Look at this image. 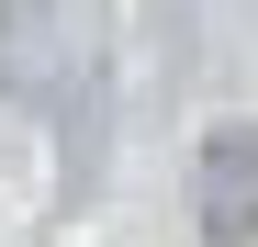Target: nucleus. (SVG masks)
<instances>
[{"label":"nucleus","instance_id":"nucleus-1","mask_svg":"<svg viewBox=\"0 0 258 247\" xmlns=\"http://www.w3.org/2000/svg\"><path fill=\"white\" fill-rule=\"evenodd\" d=\"M191 214L213 247H247L258 236V124H225L202 146V180H191Z\"/></svg>","mask_w":258,"mask_h":247}]
</instances>
